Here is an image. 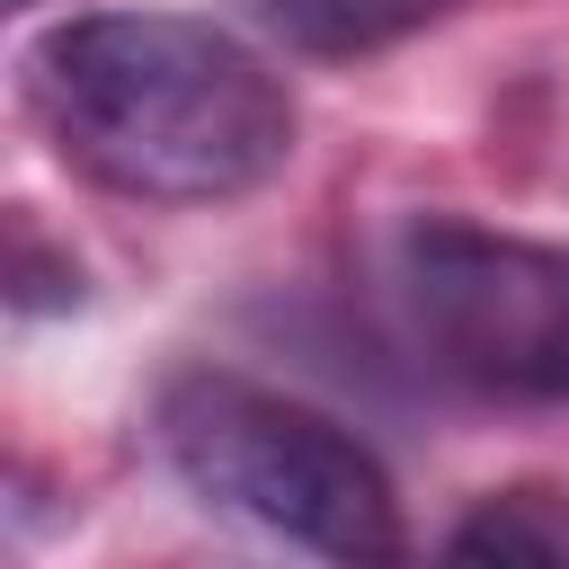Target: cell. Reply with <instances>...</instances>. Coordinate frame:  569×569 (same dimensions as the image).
I'll list each match as a JSON object with an SVG mask.
<instances>
[{"instance_id":"cell-4","label":"cell","mask_w":569,"mask_h":569,"mask_svg":"<svg viewBox=\"0 0 569 569\" xmlns=\"http://www.w3.org/2000/svg\"><path fill=\"white\" fill-rule=\"evenodd\" d=\"M436 569H569V489H489L436 551Z\"/></svg>"},{"instance_id":"cell-1","label":"cell","mask_w":569,"mask_h":569,"mask_svg":"<svg viewBox=\"0 0 569 569\" xmlns=\"http://www.w3.org/2000/svg\"><path fill=\"white\" fill-rule=\"evenodd\" d=\"M27 107L44 142L133 204H231L293 160L284 71L187 9H89L36 36Z\"/></svg>"},{"instance_id":"cell-3","label":"cell","mask_w":569,"mask_h":569,"mask_svg":"<svg viewBox=\"0 0 569 569\" xmlns=\"http://www.w3.org/2000/svg\"><path fill=\"white\" fill-rule=\"evenodd\" d=\"M400 311L418 347L489 400H569V249L418 213L400 231Z\"/></svg>"},{"instance_id":"cell-2","label":"cell","mask_w":569,"mask_h":569,"mask_svg":"<svg viewBox=\"0 0 569 569\" xmlns=\"http://www.w3.org/2000/svg\"><path fill=\"white\" fill-rule=\"evenodd\" d=\"M160 453L196 498H213L222 516H240L329 569L409 560V516H400V489L373 462V445L276 382L213 373V365L178 373L160 391Z\"/></svg>"},{"instance_id":"cell-5","label":"cell","mask_w":569,"mask_h":569,"mask_svg":"<svg viewBox=\"0 0 569 569\" xmlns=\"http://www.w3.org/2000/svg\"><path fill=\"white\" fill-rule=\"evenodd\" d=\"M445 9L453 0H258V18L302 53H373V44L418 36Z\"/></svg>"}]
</instances>
